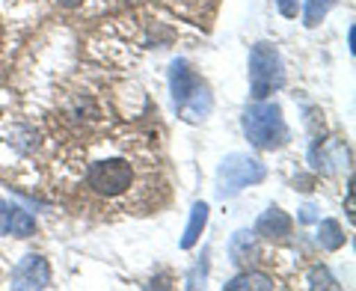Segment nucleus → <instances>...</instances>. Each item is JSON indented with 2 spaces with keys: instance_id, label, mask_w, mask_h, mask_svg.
<instances>
[{
  "instance_id": "f257e3e1",
  "label": "nucleus",
  "mask_w": 356,
  "mask_h": 291,
  "mask_svg": "<svg viewBox=\"0 0 356 291\" xmlns=\"http://www.w3.org/2000/svg\"><path fill=\"white\" fill-rule=\"evenodd\" d=\"M170 89H172V107L175 113L181 116L191 125L205 122L211 107H214V98H211L208 84L199 77L187 60H175L170 69Z\"/></svg>"
},
{
  "instance_id": "f03ea898",
  "label": "nucleus",
  "mask_w": 356,
  "mask_h": 291,
  "mask_svg": "<svg viewBox=\"0 0 356 291\" xmlns=\"http://www.w3.org/2000/svg\"><path fill=\"white\" fill-rule=\"evenodd\" d=\"M243 134L247 140L261 152H273L285 146L288 140V125H285V116H282V107L273 104V102H255L247 107L243 113Z\"/></svg>"
},
{
  "instance_id": "7ed1b4c3",
  "label": "nucleus",
  "mask_w": 356,
  "mask_h": 291,
  "mask_svg": "<svg viewBox=\"0 0 356 291\" xmlns=\"http://www.w3.org/2000/svg\"><path fill=\"white\" fill-rule=\"evenodd\" d=\"M282 84H285V65H282L280 51L267 42L252 45V51H250V93H252V98L261 102V98L273 95Z\"/></svg>"
},
{
  "instance_id": "20e7f679",
  "label": "nucleus",
  "mask_w": 356,
  "mask_h": 291,
  "mask_svg": "<svg viewBox=\"0 0 356 291\" xmlns=\"http://www.w3.org/2000/svg\"><path fill=\"white\" fill-rule=\"evenodd\" d=\"M267 178V166L259 158H250V155H229L222 158V164L217 166V196H238L243 187L259 184Z\"/></svg>"
},
{
  "instance_id": "39448f33",
  "label": "nucleus",
  "mask_w": 356,
  "mask_h": 291,
  "mask_svg": "<svg viewBox=\"0 0 356 291\" xmlns=\"http://www.w3.org/2000/svg\"><path fill=\"white\" fill-rule=\"evenodd\" d=\"M86 182H89V187H92L95 194L119 196V194H125V190L131 187V182H134V166L125 158L95 161L92 166H89V173H86Z\"/></svg>"
},
{
  "instance_id": "423d86ee",
  "label": "nucleus",
  "mask_w": 356,
  "mask_h": 291,
  "mask_svg": "<svg viewBox=\"0 0 356 291\" xmlns=\"http://www.w3.org/2000/svg\"><path fill=\"white\" fill-rule=\"evenodd\" d=\"M48 285H51V265H48V259L30 253V255H24V259L15 265L13 288H18V291H36V288H48Z\"/></svg>"
},
{
  "instance_id": "0eeeda50",
  "label": "nucleus",
  "mask_w": 356,
  "mask_h": 291,
  "mask_svg": "<svg viewBox=\"0 0 356 291\" xmlns=\"http://www.w3.org/2000/svg\"><path fill=\"white\" fill-rule=\"evenodd\" d=\"M309 158H312V166H315L318 173L332 175V173H339L341 166L350 164V152L339 137H330V140H318L315 146H312Z\"/></svg>"
},
{
  "instance_id": "6e6552de",
  "label": "nucleus",
  "mask_w": 356,
  "mask_h": 291,
  "mask_svg": "<svg viewBox=\"0 0 356 291\" xmlns=\"http://www.w3.org/2000/svg\"><path fill=\"white\" fill-rule=\"evenodd\" d=\"M0 235L30 238V235H36V220L24 208H18L13 203H0Z\"/></svg>"
},
{
  "instance_id": "1a4fd4ad",
  "label": "nucleus",
  "mask_w": 356,
  "mask_h": 291,
  "mask_svg": "<svg viewBox=\"0 0 356 291\" xmlns=\"http://www.w3.org/2000/svg\"><path fill=\"white\" fill-rule=\"evenodd\" d=\"M291 226H294V220L282 208L270 205L259 217V223H255V235H261V238H285V235H291Z\"/></svg>"
},
{
  "instance_id": "9d476101",
  "label": "nucleus",
  "mask_w": 356,
  "mask_h": 291,
  "mask_svg": "<svg viewBox=\"0 0 356 291\" xmlns=\"http://www.w3.org/2000/svg\"><path fill=\"white\" fill-rule=\"evenodd\" d=\"M255 238H259V235L250 232V229H241V232L232 235V241H229V255H232V262H235V265L252 262L255 255H259V244H255Z\"/></svg>"
},
{
  "instance_id": "9b49d317",
  "label": "nucleus",
  "mask_w": 356,
  "mask_h": 291,
  "mask_svg": "<svg viewBox=\"0 0 356 291\" xmlns=\"http://www.w3.org/2000/svg\"><path fill=\"white\" fill-rule=\"evenodd\" d=\"M276 283L261 271H243L232 283H226V291H273Z\"/></svg>"
},
{
  "instance_id": "f8f14e48",
  "label": "nucleus",
  "mask_w": 356,
  "mask_h": 291,
  "mask_svg": "<svg viewBox=\"0 0 356 291\" xmlns=\"http://www.w3.org/2000/svg\"><path fill=\"white\" fill-rule=\"evenodd\" d=\"M205 223H208V203H196L191 211V223H187V229H184L181 250L196 247L199 238H202V232H205Z\"/></svg>"
},
{
  "instance_id": "ddd939ff",
  "label": "nucleus",
  "mask_w": 356,
  "mask_h": 291,
  "mask_svg": "<svg viewBox=\"0 0 356 291\" xmlns=\"http://www.w3.org/2000/svg\"><path fill=\"white\" fill-rule=\"evenodd\" d=\"M318 244L324 250L330 253H336L344 247V229H341V223L339 220H321V226H318Z\"/></svg>"
},
{
  "instance_id": "4468645a",
  "label": "nucleus",
  "mask_w": 356,
  "mask_h": 291,
  "mask_svg": "<svg viewBox=\"0 0 356 291\" xmlns=\"http://www.w3.org/2000/svg\"><path fill=\"white\" fill-rule=\"evenodd\" d=\"M336 6V0H306V9H303V24L306 27H318L321 21L327 18V13Z\"/></svg>"
},
{
  "instance_id": "2eb2a0df",
  "label": "nucleus",
  "mask_w": 356,
  "mask_h": 291,
  "mask_svg": "<svg viewBox=\"0 0 356 291\" xmlns=\"http://www.w3.org/2000/svg\"><path fill=\"white\" fill-rule=\"evenodd\" d=\"M309 288L312 291H318V288H336V279H332V274L327 271L324 265H318V267H312V271H309Z\"/></svg>"
},
{
  "instance_id": "dca6fc26",
  "label": "nucleus",
  "mask_w": 356,
  "mask_h": 291,
  "mask_svg": "<svg viewBox=\"0 0 356 291\" xmlns=\"http://www.w3.org/2000/svg\"><path fill=\"white\" fill-rule=\"evenodd\" d=\"M276 6H280V13H282L285 18H297L300 0H276Z\"/></svg>"
},
{
  "instance_id": "f3484780",
  "label": "nucleus",
  "mask_w": 356,
  "mask_h": 291,
  "mask_svg": "<svg viewBox=\"0 0 356 291\" xmlns=\"http://www.w3.org/2000/svg\"><path fill=\"white\" fill-rule=\"evenodd\" d=\"M348 45H350V54H353L356 51V27L348 30Z\"/></svg>"
},
{
  "instance_id": "a211bd4d",
  "label": "nucleus",
  "mask_w": 356,
  "mask_h": 291,
  "mask_svg": "<svg viewBox=\"0 0 356 291\" xmlns=\"http://www.w3.org/2000/svg\"><path fill=\"white\" fill-rule=\"evenodd\" d=\"M81 3H83V0H60V6H65V9H77Z\"/></svg>"
},
{
  "instance_id": "6ab92c4d",
  "label": "nucleus",
  "mask_w": 356,
  "mask_h": 291,
  "mask_svg": "<svg viewBox=\"0 0 356 291\" xmlns=\"http://www.w3.org/2000/svg\"><path fill=\"white\" fill-rule=\"evenodd\" d=\"M0 39H3V27H0Z\"/></svg>"
}]
</instances>
